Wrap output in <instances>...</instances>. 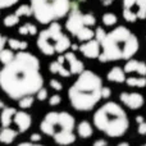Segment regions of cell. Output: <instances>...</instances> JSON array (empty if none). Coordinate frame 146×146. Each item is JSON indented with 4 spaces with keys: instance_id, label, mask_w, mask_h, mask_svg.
<instances>
[{
    "instance_id": "6da1fadb",
    "label": "cell",
    "mask_w": 146,
    "mask_h": 146,
    "mask_svg": "<svg viewBox=\"0 0 146 146\" xmlns=\"http://www.w3.org/2000/svg\"><path fill=\"white\" fill-rule=\"evenodd\" d=\"M42 85L38 59L26 51L14 55L13 60L0 71V87L13 100L37 94Z\"/></svg>"
},
{
    "instance_id": "7a4b0ae2",
    "label": "cell",
    "mask_w": 146,
    "mask_h": 146,
    "mask_svg": "<svg viewBox=\"0 0 146 146\" xmlns=\"http://www.w3.org/2000/svg\"><path fill=\"white\" fill-rule=\"evenodd\" d=\"M101 90V78L91 71H83L68 90L69 103L76 110L88 111L100 101Z\"/></svg>"
},
{
    "instance_id": "3957f363",
    "label": "cell",
    "mask_w": 146,
    "mask_h": 146,
    "mask_svg": "<svg viewBox=\"0 0 146 146\" xmlns=\"http://www.w3.org/2000/svg\"><path fill=\"white\" fill-rule=\"evenodd\" d=\"M94 126L109 137H121L128 131L129 119L119 104L108 101L95 111Z\"/></svg>"
},
{
    "instance_id": "277c9868",
    "label": "cell",
    "mask_w": 146,
    "mask_h": 146,
    "mask_svg": "<svg viewBox=\"0 0 146 146\" xmlns=\"http://www.w3.org/2000/svg\"><path fill=\"white\" fill-rule=\"evenodd\" d=\"M76 119L68 111H50L40 123V129L44 135L53 137L60 146L72 145L76 141L74 135Z\"/></svg>"
},
{
    "instance_id": "5b68a950",
    "label": "cell",
    "mask_w": 146,
    "mask_h": 146,
    "mask_svg": "<svg viewBox=\"0 0 146 146\" xmlns=\"http://www.w3.org/2000/svg\"><path fill=\"white\" fill-rule=\"evenodd\" d=\"M131 35V31L123 26H119L111 32H109L101 42L103 54L99 55V60L101 63H105V62L123 59L127 42H128Z\"/></svg>"
},
{
    "instance_id": "8992f818",
    "label": "cell",
    "mask_w": 146,
    "mask_h": 146,
    "mask_svg": "<svg viewBox=\"0 0 146 146\" xmlns=\"http://www.w3.org/2000/svg\"><path fill=\"white\" fill-rule=\"evenodd\" d=\"M31 9L42 25L62 18L69 10V0H31Z\"/></svg>"
},
{
    "instance_id": "52a82bcc",
    "label": "cell",
    "mask_w": 146,
    "mask_h": 146,
    "mask_svg": "<svg viewBox=\"0 0 146 146\" xmlns=\"http://www.w3.org/2000/svg\"><path fill=\"white\" fill-rule=\"evenodd\" d=\"M37 46L45 55H53L54 53H63L68 50L71 41L60 31L59 23H53L48 30L40 32L37 37Z\"/></svg>"
},
{
    "instance_id": "ba28073f",
    "label": "cell",
    "mask_w": 146,
    "mask_h": 146,
    "mask_svg": "<svg viewBox=\"0 0 146 146\" xmlns=\"http://www.w3.org/2000/svg\"><path fill=\"white\" fill-rule=\"evenodd\" d=\"M66 27L69 32L76 36L80 33V31L82 30V28L86 27L85 23H83V14H81V12L77 8H74V9L72 10L71 15H69L68 21H67V23H66Z\"/></svg>"
},
{
    "instance_id": "9c48e42d",
    "label": "cell",
    "mask_w": 146,
    "mask_h": 146,
    "mask_svg": "<svg viewBox=\"0 0 146 146\" xmlns=\"http://www.w3.org/2000/svg\"><path fill=\"white\" fill-rule=\"evenodd\" d=\"M119 99L127 108L132 109V110L140 109L145 103L144 96L139 92H122L119 95Z\"/></svg>"
},
{
    "instance_id": "30bf717a",
    "label": "cell",
    "mask_w": 146,
    "mask_h": 146,
    "mask_svg": "<svg viewBox=\"0 0 146 146\" xmlns=\"http://www.w3.org/2000/svg\"><path fill=\"white\" fill-rule=\"evenodd\" d=\"M13 123L18 127V132L19 133H25L30 129L31 124H32V118L28 113L26 111H17L14 114V118H13Z\"/></svg>"
},
{
    "instance_id": "8fae6325",
    "label": "cell",
    "mask_w": 146,
    "mask_h": 146,
    "mask_svg": "<svg viewBox=\"0 0 146 146\" xmlns=\"http://www.w3.org/2000/svg\"><path fill=\"white\" fill-rule=\"evenodd\" d=\"M80 50L86 58H99V55H100V44L96 40H88L87 42L80 46Z\"/></svg>"
},
{
    "instance_id": "7c38bea8",
    "label": "cell",
    "mask_w": 146,
    "mask_h": 146,
    "mask_svg": "<svg viewBox=\"0 0 146 146\" xmlns=\"http://www.w3.org/2000/svg\"><path fill=\"white\" fill-rule=\"evenodd\" d=\"M66 60L69 63V72L71 74H81L83 72V63L81 60H78L77 56L74 55L73 53H67L64 55Z\"/></svg>"
},
{
    "instance_id": "4fadbf2b",
    "label": "cell",
    "mask_w": 146,
    "mask_h": 146,
    "mask_svg": "<svg viewBox=\"0 0 146 146\" xmlns=\"http://www.w3.org/2000/svg\"><path fill=\"white\" fill-rule=\"evenodd\" d=\"M18 133L19 132L15 131V129L10 128V127H3L0 129V142L5 145H9L17 139Z\"/></svg>"
},
{
    "instance_id": "5bb4252c",
    "label": "cell",
    "mask_w": 146,
    "mask_h": 146,
    "mask_svg": "<svg viewBox=\"0 0 146 146\" xmlns=\"http://www.w3.org/2000/svg\"><path fill=\"white\" fill-rule=\"evenodd\" d=\"M137 72L141 76H146V64L139 60H129L124 66V73Z\"/></svg>"
},
{
    "instance_id": "9a60e30c",
    "label": "cell",
    "mask_w": 146,
    "mask_h": 146,
    "mask_svg": "<svg viewBox=\"0 0 146 146\" xmlns=\"http://www.w3.org/2000/svg\"><path fill=\"white\" fill-rule=\"evenodd\" d=\"M15 113H17V110H15L14 108H12V106L3 108L1 115H0V123H1V126L3 127H9L10 124H12Z\"/></svg>"
},
{
    "instance_id": "2e32d148",
    "label": "cell",
    "mask_w": 146,
    "mask_h": 146,
    "mask_svg": "<svg viewBox=\"0 0 146 146\" xmlns=\"http://www.w3.org/2000/svg\"><path fill=\"white\" fill-rule=\"evenodd\" d=\"M77 133L81 139H90L94 133L92 126H91L90 122H87V121L80 122L77 126Z\"/></svg>"
},
{
    "instance_id": "e0dca14e",
    "label": "cell",
    "mask_w": 146,
    "mask_h": 146,
    "mask_svg": "<svg viewBox=\"0 0 146 146\" xmlns=\"http://www.w3.org/2000/svg\"><path fill=\"white\" fill-rule=\"evenodd\" d=\"M108 80L110 82H117V83H122L126 81V76H124V71L119 67H114L110 69V72L108 73Z\"/></svg>"
},
{
    "instance_id": "ac0fdd59",
    "label": "cell",
    "mask_w": 146,
    "mask_h": 146,
    "mask_svg": "<svg viewBox=\"0 0 146 146\" xmlns=\"http://www.w3.org/2000/svg\"><path fill=\"white\" fill-rule=\"evenodd\" d=\"M49 69H50L51 73H59V74L63 76V77H69V76H71V72L64 68L63 64H60L59 62H53V63L49 66Z\"/></svg>"
},
{
    "instance_id": "d6986e66",
    "label": "cell",
    "mask_w": 146,
    "mask_h": 146,
    "mask_svg": "<svg viewBox=\"0 0 146 146\" xmlns=\"http://www.w3.org/2000/svg\"><path fill=\"white\" fill-rule=\"evenodd\" d=\"M126 83L131 87H145L146 77H129L126 78Z\"/></svg>"
},
{
    "instance_id": "ffe728a7",
    "label": "cell",
    "mask_w": 146,
    "mask_h": 146,
    "mask_svg": "<svg viewBox=\"0 0 146 146\" xmlns=\"http://www.w3.org/2000/svg\"><path fill=\"white\" fill-rule=\"evenodd\" d=\"M8 44H9V46L13 50H26L27 49V42L26 41L17 40V38H10L8 41Z\"/></svg>"
},
{
    "instance_id": "44dd1931",
    "label": "cell",
    "mask_w": 146,
    "mask_h": 146,
    "mask_svg": "<svg viewBox=\"0 0 146 146\" xmlns=\"http://www.w3.org/2000/svg\"><path fill=\"white\" fill-rule=\"evenodd\" d=\"M13 58H14V54H13L12 50L3 49V50L0 51V62H1L4 66L8 64V63H10V62L13 60Z\"/></svg>"
},
{
    "instance_id": "7402d4cb",
    "label": "cell",
    "mask_w": 146,
    "mask_h": 146,
    "mask_svg": "<svg viewBox=\"0 0 146 146\" xmlns=\"http://www.w3.org/2000/svg\"><path fill=\"white\" fill-rule=\"evenodd\" d=\"M18 32H19L21 35H35V33L37 32V28H36V26L31 25V23H26V25L21 26Z\"/></svg>"
},
{
    "instance_id": "603a6c76",
    "label": "cell",
    "mask_w": 146,
    "mask_h": 146,
    "mask_svg": "<svg viewBox=\"0 0 146 146\" xmlns=\"http://www.w3.org/2000/svg\"><path fill=\"white\" fill-rule=\"evenodd\" d=\"M33 101H35V99H33L32 95L25 96V98H22V99H19V100H18V105H19L21 109H28V108H31V106H32Z\"/></svg>"
},
{
    "instance_id": "cb8c5ba5",
    "label": "cell",
    "mask_w": 146,
    "mask_h": 146,
    "mask_svg": "<svg viewBox=\"0 0 146 146\" xmlns=\"http://www.w3.org/2000/svg\"><path fill=\"white\" fill-rule=\"evenodd\" d=\"M77 37H78V40H81V41L91 40V38L94 37V32L88 27H85V28H82V30L80 31V33L77 35Z\"/></svg>"
},
{
    "instance_id": "d4e9b609",
    "label": "cell",
    "mask_w": 146,
    "mask_h": 146,
    "mask_svg": "<svg viewBox=\"0 0 146 146\" xmlns=\"http://www.w3.org/2000/svg\"><path fill=\"white\" fill-rule=\"evenodd\" d=\"M136 5L139 7L137 18H140V19H145L146 18V0H136Z\"/></svg>"
},
{
    "instance_id": "484cf974",
    "label": "cell",
    "mask_w": 146,
    "mask_h": 146,
    "mask_svg": "<svg viewBox=\"0 0 146 146\" xmlns=\"http://www.w3.org/2000/svg\"><path fill=\"white\" fill-rule=\"evenodd\" d=\"M19 22V17L15 14H9L5 17L4 19V25L7 26V27H13V26H15L17 23Z\"/></svg>"
},
{
    "instance_id": "4316f807",
    "label": "cell",
    "mask_w": 146,
    "mask_h": 146,
    "mask_svg": "<svg viewBox=\"0 0 146 146\" xmlns=\"http://www.w3.org/2000/svg\"><path fill=\"white\" fill-rule=\"evenodd\" d=\"M103 23L105 26H113L117 23V17L111 13H106V14L103 15Z\"/></svg>"
},
{
    "instance_id": "83f0119b",
    "label": "cell",
    "mask_w": 146,
    "mask_h": 146,
    "mask_svg": "<svg viewBox=\"0 0 146 146\" xmlns=\"http://www.w3.org/2000/svg\"><path fill=\"white\" fill-rule=\"evenodd\" d=\"M31 14H32V9L28 5H22L15 12V15H18V17H21V15H31Z\"/></svg>"
},
{
    "instance_id": "f1b7e54d",
    "label": "cell",
    "mask_w": 146,
    "mask_h": 146,
    "mask_svg": "<svg viewBox=\"0 0 146 146\" xmlns=\"http://www.w3.org/2000/svg\"><path fill=\"white\" fill-rule=\"evenodd\" d=\"M123 17L128 22H135L137 19V13H133L131 9H124L123 10Z\"/></svg>"
},
{
    "instance_id": "f546056e",
    "label": "cell",
    "mask_w": 146,
    "mask_h": 146,
    "mask_svg": "<svg viewBox=\"0 0 146 146\" xmlns=\"http://www.w3.org/2000/svg\"><path fill=\"white\" fill-rule=\"evenodd\" d=\"M83 23H85L86 27H88V26H94L96 23V19L92 14H83Z\"/></svg>"
},
{
    "instance_id": "4dcf8cb0",
    "label": "cell",
    "mask_w": 146,
    "mask_h": 146,
    "mask_svg": "<svg viewBox=\"0 0 146 146\" xmlns=\"http://www.w3.org/2000/svg\"><path fill=\"white\" fill-rule=\"evenodd\" d=\"M105 36H106L105 31H104L101 27H99L98 30H96V32H95V37H96V41H98L99 44H101V42H103V41H104V38H105Z\"/></svg>"
},
{
    "instance_id": "1f68e13d",
    "label": "cell",
    "mask_w": 146,
    "mask_h": 146,
    "mask_svg": "<svg viewBox=\"0 0 146 146\" xmlns=\"http://www.w3.org/2000/svg\"><path fill=\"white\" fill-rule=\"evenodd\" d=\"M62 101V98L60 95H53L50 99H49V105L51 106H55V105H59Z\"/></svg>"
},
{
    "instance_id": "d6a6232c",
    "label": "cell",
    "mask_w": 146,
    "mask_h": 146,
    "mask_svg": "<svg viewBox=\"0 0 146 146\" xmlns=\"http://www.w3.org/2000/svg\"><path fill=\"white\" fill-rule=\"evenodd\" d=\"M18 0H0V9L1 8H9L12 5L17 4Z\"/></svg>"
},
{
    "instance_id": "836d02e7",
    "label": "cell",
    "mask_w": 146,
    "mask_h": 146,
    "mask_svg": "<svg viewBox=\"0 0 146 146\" xmlns=\"http://www.w3.org/2000/svg\"><path fill=\"white\" fill-rule=\"evenodd\" d=\"M46 98H48V90L46 88H41V90H38V92H37V99L40 101H44V100H46Z\"/></svg>"
},
{
    "instance_id": "e575fe53",
    "label": "cell",
    "mask_w": 146,
    "mask_h": 146,
    "mask_svg": "<svg viewBox=\"0 0 146 146\" xmlns=\"http://www.w3.org/2000/svg\"><path fill=\"white\" fill-rule=\"evenodd\" d=\"M50 87L54 88V90H56V91H60L62 88H63V85H62L58 80H51L50 81Z\"/></svg>"
},
{
    "instance_id": "d590c367",
    "label": "cell",
    "mask_w": 146,
    "mask_h": 146,
    "mask_svg": "<svg viewBox=\"0 0 146 146\" xmlns=\"http://www.w3.org/2000/svg\"><path fill=\"white\" fill-rule=\"evenodd\" d=\"M137 132H139V135H141V136H146V122H142V123L139 124Z\"/></svg>"
},
{
    "instance_id": "8d00e7d4",
    "label": "cell",
    "mask_w": 146,
    "mask_h": 146,
    "mask_svg": "<svg viewBox=\"0 0 146 146\" xmlns=\"http://www.w3.org/2000/svg\"><path fill=\"white\" fill-rule=\"evenodd\" d=\"M110 94H111L110 88L109 87H103V90H101V98L103 99H109L110 98Z\"/></svg>"
},
{
    "instance_id": "74e56055",
    "label": "cell",
    "mask_w": 146,
    "mask_h": 146,
    "mask_svg": "<svg viewBox=\"0 0 146 146\" xmlns=\"http://www.w3.org/2000/svg\"><path fill=\"white\" fill-rule=\"evenodd\" d=\"M136 4V0H123V7L124 9H131L133 5Z\"/></svg>"
},
{
    "instance_id": "f35d334b",
    "label": "cell",
    "mask_w": 146,
    "mask_h": 146,
    "mask_svg": "<svg viewBox=\"0 0 146 146\" xmlns=\"http://www.w3.org/2000/svg\"><path fill=\"white\" fill-rule=\"evenodd\" d=\"M30 139H31V142H35V144H37V142L40 141L41 139H42V136H41L40 133H32Z\"/></svg>"
},
{
    "instance_id": "ab89813d",
    "label": "cell",
    "mask_w": 146,
    "mask_h": 146,
    "mask_svg": "<svg viewBox=\"0 0 146 146\" xmlns=\"http://www.w3.org/2000/svg\"><path fill=\"white\" fill-rule=\"evenodd\" d=\"M92 146H108V141L104 139H99V140H96V141H94Z\"/></svg>"
},
{
    "instance_id": "60d3db41",
    "label": "cell",
    "mask_w": 146,
    "mask_h": 146,
    "mask_svg": "<svg viewBox=\"0 0 146 146\" xmlns=\"http://www.w3.org/2000/svg\"><path fill=\"white\" fill-rule=\"evenodd\" d=\"M17 146H45V145H41V144H35V142H31V141H26V142H21Z\"/></svg>"
},
{
    "instance_id": "b9f144b4",
    "label": "cell",
    "mask_w": 146,
    "mask_h": 146,
    "mask_svg": "<svg viewBox=\"0 0 146 146\" xmlns=\"http://www.w3.org/2000/svg\"><path fill=\"white\" fill-rule=\"evenodd\" d=\"M5 40H7V38H5L4 36L0 35V51H1V50H3V48H4V45H5Z\"/></svg>"
},
{
    "instance_id": "7bdbcfd3",
    "label": "cell",
    "mask_w": 146,
    "mask_h": 146,
    "mask_svg": "<svg viewBox=\"0 0 146 146\" xmlns=\"http://www.w3.org/2000/svg\"><path fill=\"white\" fill-rule=\"evenodd\" d=\"M135 121L137 122V124H140V123H142V122H145V118L142 115H137L136 118H135Z\"/></svg>"
},
{
    "instance_id": "ee69618b",
    "label": "cell",
    "mask_w": 146,
    "mask_h": 146,
    "mask_svg": "<svg viewBox=\"0 0 146 146\" xmlns=\"http://www.w3.org/2000/svg\"><path fill=\"white\" fill-rule=\"evenodd\" d=\"M111 1H113V0H101V3H103L104 5H109Z\"/></svg>"
},
{
    "instance_id": "f6af8a7d",
    "label": "cell",
    "mask_w": 146,
    "mask_h": 146,
    "mask_svg": "<svg viewBox=\"0 0 146 146\" xmlns=\"http://www.w3.org/2000/svg\"><path fill=\"white\" fill-rule=\"evenodd\" d=\"M117 146H129V144H128V142L124 141V142H119V144L117 145Z\"/></svg>"
},
{
    "instance_id": "bcb514c9",
    "label": "cell",
    "mask_w": 146,
    "mask_h": 146,
    "mask_svg": "<svg viewBox=\"0 0 146 146\" xmlns=\"http://www.w3.org/2000/svg\"><path fill=\"white\" fill-rule=\"evenodd\" d=\"M3 108H4V103L0 100V109H3Z\"/></svg>"
},
{
    "instance_id": "7dc6e473",
    "label": "cell",
    "mask_w": 146,
    "mask_h": 146,
    "mask_svg": "<svg viewBox=\"0 0 146 146\" xmlns=\"http://www.w3.org/2000/svg\"><path fill=\"white\" fill-rule=\"evenodd\" d=\"M141 146H146V144H144V145H141Z\"/></svg>"
}]
</instances>
